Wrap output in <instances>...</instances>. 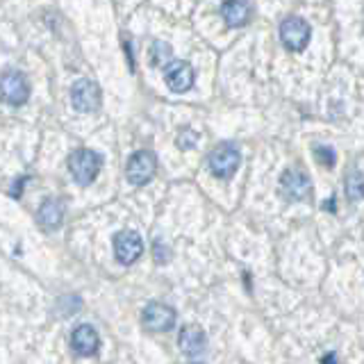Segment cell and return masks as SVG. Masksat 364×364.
Here are the masks:
<instances>
[{
	"instance_id": "cell-14",
	"label": "cell",
	"mask_w": 364,
	"mask_h": 364,
	"mask_svg": "<svg viewBox=\"0 0 364 364\" xmlns=\"http://www.w3.org/2000/svg\"><path fill=\"white\" fill-rule=\"evenodd\" d=\"M221 14L230 28H242L250 21V5L246 0H225L221 5Z\"/></svg>"
},
{
	"instance_id": "cell-4",
	"label": "cell",
	"mask_w": 364,
	"mask_h": 364,
	"mask_svg": "<svg viewBox=\"0 0 364 364\" xmlns=\"http://www.w3.org/2000/svg\"><path fill=\"white\" fill-rule=\"evenodd\" d=\"M0 98L9 105H26L30 98V85L28 77L23 75L21 71H5L0 75Z\"/></svg>"
},
{
	"instance_id": "cell-3",
	"label": "cell",
	"mask_w": 364,
	"mask_h": 364,
	"mask_svg": "<svg viewBox=\"0 0 364 364\" xmlns=\"http://www.w3.org/2000/svg\"><path fill=\"white\" fill-rule=\"evenodd\" d=\"M310 23L301 16H289L282 21L280 26V41L287 50L291 53H301L307 43H310Z\"/></svg>"
},
{
	"instance_id": "cell-6",
	"label": "cell",
	"mask_w": 364,
	"mask_h": 364,
	"mask_svg": "<svg viewBox=\"0 0 364 364\" xmlns=\"http://www.w3.org/2000/svg\"><path fill=\"white\" fill-rule=\"evenodd\" d=\"M280 193L287 200H307L312 196V180L301 168H287L280 178Z\"/></svg>"
},
{
	"instance_id": "cell-16",
	"label": "cell",
	"mask_w": 364,
	"mask_h": 364,
	"mask_svg": "<svg viewBox=\"0 0 364 364\" xmlns=\"http://www.w3.org/2000/svg\"><path fill=\"white\" fill-rule=\"evenodd\" d=\"M346 196L353 203H360L364 198V176L358 168L348 171V176H346Z\"/></svg>"
},
{
	"instance_id": "cell-1",
	"label": "cell",
	"mask_w": 364,
	"mask_h": 364,
	"mask_svg": "<svg viewBox=\"0 0 364 364\" xmlns=\"http://www.w3.org/2000/svg\"><path fill=\"white\" fill-rule=\"evenodd\" d=\"M100 166H102L100 155L89 151V148H77V151L68 155V171H71L73 180L80 187L91 185V182L98 178Z\"/></svg>"
},
{
	"instance_id": "cell-2",
	"label": "cell",
	"mask_w": 364,
	"mask_h": 364,
	"mask_svg": "<svg viewBox=\"0 0 364 364\" xmlns=\"http://www.w3.org/2000/svg\"><path fill=\"white\" fill-rule=\"evenodd\" d=\"M157 171V157L151 151H136L130 155L128 164H125V178L130 185L141 187L146 182H151L155 178Z\"/></svg>"
},
{
	"instance_id": "cell-10",
	"label": "cell",
	"mask_w": 364,
	"mask_h": 364,
	"mask_svg": "<svg viewBox=\"0 0 364 364\" xmlns=\"http://www.w3.org/2000/svg\"><path fill=\"white\" fill-rule=\"evenodd\" d=\"M164 80H166V87L173 91V94H185V91H189L193 87L196 73H193L191 64H187V62H171L166 66Z\"/></svg>"
},
{
	"instance_id": "cell-11",
	"label": "cell",
	"mask_w": 364,
	"mask_h": 364,
	"mask_svg": "<svg viewBox=\"0 0 364 364\" xmlns=\"http://www.w3.org/2000/svg\"><path fill=\"white\" fill-rule=\"evenodd\" d=\"M71 346L77 355L82 358H89V355H96L98 353V346H100V337L96 333V328H91L87 323L77 326L71 335Z\"/></svg>"
},
{
	"instance_id": "cell-13",
	"label": "cell",
	"mask_w": 364,
	"mask_h": 364,
	"mask_svg": "<svg viewBox=\"0 0 364 364\" xmlns=\"http://www.w3.org/2000/svg\"><path fill=\"white\" fill-rule=\"evenodd\" d=\"M178 344H180V350L185 353V355L196 358V355H200V353L205 350L208 337H205V333L198 326H185V328L180 330Z\"/></svg>"
},
{
	"instance_id": "cell-18",
	"label": "cell",
	"mask_w": 364,
	"mask_h": 364,
	"mask_svg": "<svg viewBox=\"0 0 364 364\" xmlns=\"http://www.w3.org/2000/svg\"><path fill=\"white\" fill-rule=\"evenodd\" d=\"M196 141H198V134H196V132H191V130H187V132H182V134L178 136V148H182V151H187V148H193V146H196Z\"/></svg>"
},
{
	"instance_id": "cell-12",
	"label": "cell",
	"mask_w": 364,
	"mask_h": 364,
	"mask_svg": "<svg viewBox=\"0 0 364 364\" xmlns=\"http://www.w3.org/2000/svg\"><path fill=\"white\" fill-rule=\"evenodd\" d=\"M37 221L46 232H53L64 221V203L60 198H46L37 212Z\"/></svg>"
},
{
	"instance_id": "cell-20",
	"label": "cell",
	"mask_w": 364,
	"mask_h": 364,
	"mask_svg": "<svg viewBox=\"0 0 364 364\" xmlns=\"http://www.w3.org/2000/svg\"><path fill=\"white\" fill-rule=\"evenodd\" d=\"M323 208H326V210H333V212H335V198H333V200H326Z\"/></svg>"
},
{
	"instance_id": "cell-17",
	"label": "cell",
	"mask_w": 364,
	"mask_h": 364,
	"mask_svg": "<svg viewBox=\"0 0 364 364\" xmlns=\"http://www.w3.org/2000/svg\"><path fill=\"white\" fill-rule=\"evenodd\" d=\"M312 151H314V155H316V159H318V162H321L323 166H335V151H333V148H330V146H323V144H316L314 148H312Z\"/></svg>"
},
{
	"instance_id": "cell-19",
	"label": "cell",
	"mask_w": 364,
	"mask_h": 364,
	"mask_svg": "<svg viewBox=\"0 0 364 364\" xmlns=\"http://www.w3.org/2000/svg\"><path fill=\"white\" fill-rule=\"evenodd\" d=\"M335 362H337V358L333 355V353H330V355H326V358H323V364H335Z\"/></svg>"
},
{
	"instance_id": "cell-7",
	"label": "cell",
	"mask_w": 364,
	"mask_h": 364,
	"mask_svg": "<svg viewBox=\"0 0 364 364\" xmlns=\"http://www.w3.org/2000/svg\"><path fill=\"white\" fill-rule=\"evenodd\" d=\"M176 318H178V314L173 307L157 303V301L148 303L141 312V323L151 330V333H166V330L176 326Z\"/></svg>"
},
{
	"instance_id": "cell-8",
	"label": "cell",
	"mask_w": 364,
	"mask_h": 364,
	"mask_svg": "<svg viewBox=\"0 0 364 364\" xmlns=\"http://www.w3.org/2000/svg\"><path fill=\"white\" fill-rule=\"evenodd\" d=\"M144 253V242L141 237L136 235L134 230H121L114 237V255L121 262V264H132L141 257Z\"/></svg>"
},
{
	"instance_id": "cell-15",
	"label": "cell",
	"mask_w": 364,
	"mask_h": 364,
	"mask_svg": "<svg viewBox=\"0 0 364 364\" xmlns=\"http://www.w3.org/2000/svg\"><path fill=\"white\" fill-rule=\"evenodd\" d=\"M148 60H151L155 68H166L173 62V50H171V46L164 41H153L151 50H148Z\"/></svg>"
},
{
	"instance_id": "cell-9",
	"label": "cell",
	"mask_w": 364,
	"mask_h": 364,
	"mask_svg": "<svg viewBox=\"0 0 364 364\" xmlns=\"http://www.w3.org/2000/svg\"><path fill=\"white\" fill-rule=\"evenodd\" d=\"M100 87L94 80H77L71 89V102L77 112H96L100 107Z\"/></svg>"
},
{
	"instance_id": "cell-5",
	"label": "cell",
	"mask_w": 364,
	"mask_h": 364,
	"mask_svg": "<svg viewBox=\"0 0 364 364\" xmlns=\"http://www.w3.org/2000/svg\"><path fill=\"white\" fill-rule=\"evenodd\" d=\"M239 162H242V153L237 151V146L221 144V146H216L210 155V171L216 178L228 180L237 173Z\"/></svg>"
}]
</instances>
